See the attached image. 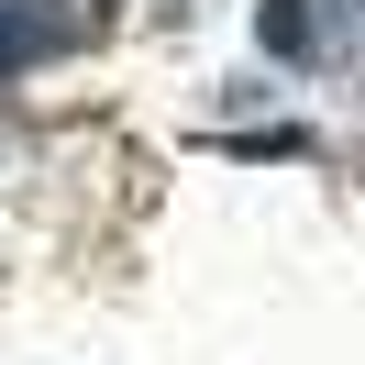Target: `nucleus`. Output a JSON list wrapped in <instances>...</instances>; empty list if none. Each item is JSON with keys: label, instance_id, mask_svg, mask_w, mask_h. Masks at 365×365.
Masks as SVG:
<instances>
[{"label": "nucleus", "instance_id": "obj_1", "mask_svg": "<svg viewBox=\"0 0 365 365\" xmlns=\"http://www.w3.org/2000/svg\"><path fill=\"white\" fill-rule=\"evenodd\" d=\"M45 45H56V23H45V11H34V0H0V78H11V67H34Z\"/></svg>", "mask_w": 365, "mask_h": 365}]
</instances>
